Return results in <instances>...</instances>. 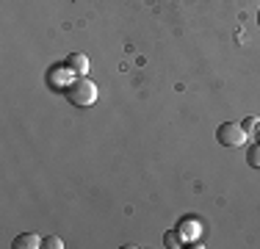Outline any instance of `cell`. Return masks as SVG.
<instances>
[{
	"instance_id": "cell-1",
	"label": "cell",
	"mask_w": 260,
	"mask_h": 249,
	"mask_svg": "<svg viewBox=\"0 0 260 249\" xmlns=\"http://www.w3.org/2000/svg\"><path fill=\"white\" fill-rule=\"evenodd\" d=\"M64 95L75 108H89V105H94V100H97V86L91 83L86 75H78V78L70 80V86L64 89Z\"/></svg>"
},
{
	"instance_id": "cell-11",
	"label": "cell",
	"mask_w": 260,
	"mask_h": 249,
	"mask_svg": "<svg viewBox=\"0 0 260 249\" xmlns=\"http://www.w3.org/2000/svg\"><path fill=\"white\" fill-rule=\"evenodd\" d=\"M257 22H260V11H257Z\"/></svg>"
},
{
	"instance_id": "cell-5",
	"label": "cell",
	"mask_w": 260,
	"mask_h": 249,
	"mask_svg": "<svg viewBox=\"0 0 260 249\" xmlns=\"http://www.w3.org/2000/svg\"><path fill=\"white\" fill-rule=\"evenodd\" d=\"M42 241L45 238H39V235H34V233H22L14 238V249H36V246H42Z\"/></svg>"
},
{
	"instance_id": "cell-4",
	"label": "cell",
	"mask_w": 260,
	"mask_h": 249,
	"mask_svg": "<svg viewBox=\"0 0 260 249\" xmlns=\"http://www.w3.org/2000/svg\"><path fill=\"white\" fill-rule=\"evenodd\" d=\"M64 67L72 75H86V72H89V58H86L83 53H72V55H67Z\"/></svg>"
},
{
	"instance_id": "cell-10",
	"label": "cell",
	"mask_w": 260,
	"mask_h": 249,
	"mask_svg": "<svg viewBox=\"0 0 260 249\" xmlns=\"http://www.w3.org/2000/svg\"><path fill=\"white\" fill-rule=\"evenodd\" d=\"M255 136H257V141H260V122L255 124Z\"/></svg>"
},
{
	"instance_id": "cell-7",
	"label": "cell",
	"mask_w": 260,
	"mask_h": 249,
	"mask_svg": "<svg viewBox=\"0 0 260 249\" xmlns=\"http://www.w3.org/2000/svg\"><path fill=\"white\" fill-rule=\"evenodd\" d=\"M164 244H166V246H183V238H180V233H177V230L172 233V230H169V233L164 235Z\"/></svg>"
},
{
	"instance_id": "cell-8",
	"label": "cell",
	"mask_w": 260,
	"mask_h": 249,
	"mask_svg": "<svg viewBox=\"0 0 260 249\" xmlns=\"http://www.w3.org/2000/svg\"><path fill=\"white\" fill-rule=\"evenodd\" d=\"M42 246H47V249H61V246H64V241H61L58 235H47V238L42 241Z\"/></svg>"
},
{
	"instance_id": "cell-9",
	"label": "cell",
	"mask_w": 260,
	"mask_h": 249,
	"mask_svg": "<svg viewBox=\"0 0 260 249\" xmlns=\"http://www.w3.org/2000/svg\"><path fill=\"white\" fill-rule=\"evenodd\" d=\"M255 124H257V119H255V116H249V119H244L241 128H244V130H255Z\"/></svg>"
},
{
	"instance_id": "cell-2",
	"label": "cell",
	"mask_w": 260,
	"mask_h": 249,
	"mask_svg": "<svg viewBox=\"0 0 260 249\" xmlns=\"http://www.w3.org/2000/svg\"><path fill=\"white\" fill-rule=\"evenodd\" d=\"M216 141L227 149H235L246 141V130L241 128L238 122H221L219 128H216Z\"/></svg>"
},
{
	"instance_id": "cell-6",
	"label": "cell",
	"mask_w": 260,
	"mask_h": 249,
	"mask_svg": "<svg viewBox=\"0 0 260 249\" xmlns=\"http://www.w3.org/2000/svg\"><path fill=\"white\" fill-rule=\"evenodd\" d=\"M246 164H249L252 169H260V141L249 149V152H246Z\"/></svg>"
},
{
	"instance_id": "cell-3",
	"label": "cell",
	"mask_w": 260,
	"mask_h": 249,
	"mask_svg": "<svg viewBox=\"0 0 260 249\" xmlns=\"http://www.w3.org/2000/svg\"><path fill=\"white\" fill-rule=\"evenodd\" d=\"M177 233H180L183 244H194V238L200 235V219H183L180 224H177Z\"/></svg>"
}]
</instances>
